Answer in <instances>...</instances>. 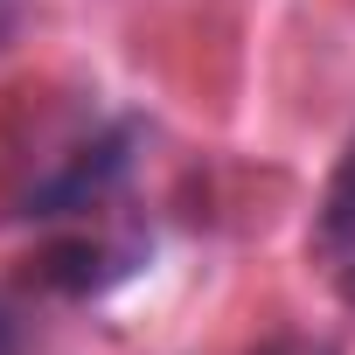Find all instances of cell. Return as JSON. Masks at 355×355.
<instances>
[{
    "label": "cell",
    "mask_w": 355,
    "mask_h": 355,
    "mask_svg": "<svg viewBox=\"0 0 355 355\" xmlns=\"http://www.w3.org/2000/svg\"><path fill=\"white\" fill-rule=\"evenodd\" d=\"M313 244L320 251H355V139L334 167V182L320 196V223H313Z\"/></svg>",
    "instance_id": "obj_1"
},
{
    "label": "cell",
    "mask_w": 355,
    "mask_h": 355,
    "mask_svg": "<svg viewBox=\"0 0 355 355\" xmlns=\"http://www.w3.org/2000/svg\"><path fill=\"white\" fill-rule=\"evenodd\" d=\"M265 355H327V348H300V341H293V348H265Z\"/></svg>",
    "instance_id": "obj_2"
},
{
    "label": "cell",
    "mask_w": 355,
    "mask_h": 355,
    "mask_svg": "<svg viewBox=\"0 0 355 355\" xmlns=\"http://www.w3.org/2000/svg\"><path fill=\"white\" fill-rule=\"evenodd\" d=\"M341 300H348V306H355V265H348V272H341Z\"/></svg>",
    "instance_id": "obj_3"
},
{
    "label": "cell",
    "mask_w": 355,
    "mask_h": 355,
    "mask_svg": "<svg viewBox=\"0 0 355 355\" xmlns=\"http://www.w3.org/2000/svg\"><path fill=\"white\" fill-rule=\"evenodd\" d=\"M8 21H15V0H0V35H8Z\"/></svg>",
    "instance_id": "obj_4"
},
{
    "label": "cell",
    "mask_w": 355,
    "mask_h": 355,
    "mask_svg": "<svg viewBox=\"0 0 355 355\" xmlns=\"http://www.w3.org/2000/svg\"><path fill=\"white\" fill-rule=\"evenodd\" d=\"M0 355H15V341H8V327H0Z\"/></svg>",
    "instance_id": "obj_5"
}]
</instances>
